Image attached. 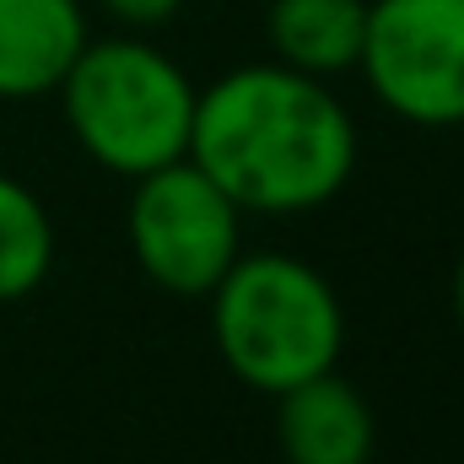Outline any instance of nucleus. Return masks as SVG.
I'll list each match as a JSON object with an SVG mask.
<instances>
[{"instance_id": "obj_1", "label": "nucleus", "mask_w": 464, "mask_h": 464, "mask_svg": "<svg viewBox=\"0 0 464 464\" xmlns=\"http://www.w3.org/2000/svg\"><path fill=\"white\" fill-rule=\"evenodd\" d=\"M237 211L303 217L356 173V119L308 71L243 65L195 98L184 151Z\"/></svg>"}, {"instance_id": "obj_2", "label": "nucleus", "mask_w": 464, "mask_h": 464, "mask_svg": "<svg viewBox=\"0 0 464 464\" xmlns=\"http://www.w3.org/2000/svg\"><path fill=\"white\" fill-rule=\"evenodd\" d=\"M206 297L227 372L259 394H281L341 362V297L297 254H237Z\"/></svg>"}, {"instance_id": "obj_3", "label": "nucleus", "mask_w": 464, "mask_h": 464, "mask_svg": "<svg viewBox=\"0 0 464 464\" xmlns=\"http://www.w3.org/2000/svg\"><path fill=\"white\" fill-rule=\"evenodd\" d=\"M54 92L76 146L119 179H140L189 151L200 87L146 38H87Z\"/></svg>"}, {"instance_id": "obj_4", "label": "nucleus", "mask_w": 464, "mask_h": 464, "mask_svg": "<svg viewBox=\"0 0 464 464\" xmlns=\"http://www.w3.org/2000/svg\"><path fill=\"white\" fill-rule=\"evenodd\" d=\"M124 237L151 286L173 297H206L243 254V211L189 157H179L135 179Z\"/></svg>"}, {"instance_id": "obj_5", "label": "nucleus", "mask_w": 464, "mask_h": 464, "mask_svg": "<svg viewBox=\"0 0 464 464\" xmlns=\"http://www.w3.org/2000/svg\"><path fill=\"white\" fill-rule=\"evenodd\" d=\"M362 76L405 124H464V0H367Z\"/></svg>"}, {"instance_id": "obj_6", "label": "nucleus", "mask_w": 464, "mask_h": 464, "mask_svg": "<svg viewBox=\"0 0 464 464\" xmlns=\"http://www.w3.org/2000/svg\"><path fill=\"white\" fill-rule=\"evenodd\" d=\"M276 400V443H281V459L286 464H367L372 459V443H378V427H372V411L362 400V389H351L346 378L330 367V372H314Z\"/></svg>"}, {"instance_id": "obj_7", "label": "nucleus", "mask_w": 464, "mask_h": 464, "mask_svg": "<svg viewBox=\"0 0 464 464\" xmlns=\"http://www.w3.org/2000/svg\"><path fill=\"white\" fill-rule=\"evenodd\" d=\"M82 49V0H0V98H49Z\"/></svg>"}, {"instance_id": "obj_8", "label": "nucleus", "mask_w": 464, "mask_h": 464, "mask_svg": "<svg viewBox=\"0 0 464 464\" xmlns=\"http://www.w3.org/2000/svg\"><path fill=\"white\" fill-rule=\"evenodd\" d=\"M265 33L281 65L319 82L356 71L367 38V0H270Z\"/></svg>"}, {"instance_id": "obj_9", "label": "nucleus", "mask_w": 464, "mask_h": 464, "mask_svg": "<svg viewBox=\"0 0 464 464\" xmlns=\"http://www.w3.org/2000/svg\"><path fill=\"white\" fill-rule=\"evenodd\" d=\"M54 270V222L44 211V200L0 173V303H22L33 297Z\"/></svg>"}, {"instance_id": "obj_10", "label": "nucleus", "mask_w": 464, "mask_h": 464, "mask_svg": "<svg viewBox=\"0 0 464 464\" xmlns=\"http://www.w3.org/2000/svg\"><path fill=\"white\" fill-rule=\"evenodd\" d=\"M98 5L114 16L119 27H130V33H151V27H168V22L179 16L184 0H98Z\"/></svg>"}, {"instance_id": "obj_11", "label": "nucleus", "mask_w": 464, "mask_h": 464, "mask_svg": "<svg viewBox=\"0 0 464 464\" xmlns=\"http://www.w3.org/2000/svg\"><path fill=\"white\" fill-rule=\"evenodd\" d=\"M454 314H459V324H464V259H459V270H454Z\"/></svg>"}]
</instances>
